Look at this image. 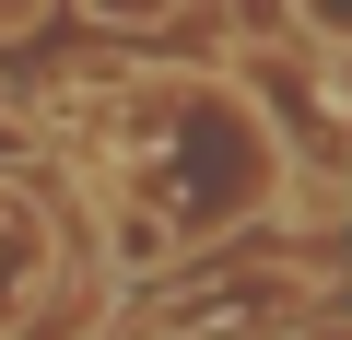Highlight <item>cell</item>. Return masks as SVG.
<instances>
[{
  "mask_svg": "<svg viewBox=\"0 0 352 340\" xmlns=\"http://www.w3.org/2000/svg\"><path fill=\"white\" fill-rule=\"evenodd\" d=\"M305 36H329V47H352V12H317V24H305Z\"/></svg>",
  "mask_w": 352,
  "mask_h": 340,
  "instance_id": "obj_1",
  "label": "cell"
}]
</instances>
